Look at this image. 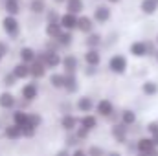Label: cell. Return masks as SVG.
Returning a JSON list of instances; mask_svg holds the SVG:
<instances>
[{"label": "cell", "mask_w": 158, "mask_h": 156, "mask_svg": "<svg viewBox=\"0 0 158 156\" xmlns=\"http://www.w3.org/2000/svg\"><path fill=\"white\" fill-rule=\"evenodd\" d=\"M37 61L44 63V64H46V68H57V66H61L63 57H61L57 51L44 50V51H39V53H37Z\"/></svg>", "instance_id": "1"}, {"label": "cell", "mask_w": 158, "mask_h": 156, "mask_svg": "<svg viewBox=\"0 0 158 156\" xmlns=\"http://www.w3.org/2000/svg\"><path fill=\"white\" fill-rule=\"evenodd\" d=\"M127 66H129V63L123 55H112L110 61H109V70L112 74H118V76L127 72Z\"/></svg>", "instance_id": "2"}, {"label": "cell", "mask_w": 158, "mask_h": 156, "mask_svg": "<svg viewBox=\"0 0 158 156\" xmlns=\"http://www.w3.org/2000/svg\"><path fill=\"white\" fill-rule=\"evenodd\" d=\"M19 28H20V24H19L17 17H13V15H6V17H4V20H2V30H4L7 35L15 37V35L19 33Z\"/></svg>", "instance_id": "3"}, {"label": "cell", "mask_w": 158, "mask_h": 156, "mask_svg": "<svg viewBox=\"0 0 158 156\" xmlns=\"http://www.w3.org/2000/svg\"><path fill=\"white\" fill-rule=\"evenodd\" d=\"M77 20L79 17L77 15H74V13H63L61 15V26H63V30H66V31H72V30H77Z\"/></svg>", "instance_id": "4"}, {"label": "cell", "mask_w": 158, "mask_h": 156, "mask_svg": "<svg viewBox=\"0 0 158 156\" xmlns=\"http://www.w3.org/2000/svg\"><path fill=\"white\" fill-rule=\"evenodd\" d=\"M96 112L101 117H112L114 116V105H112V101L101 99V101L96 105Z\"/></svg>", "instance_id": "5"}, {"label": "cell", "mask_w": 158, "mask_h": 156, "mask_svg": "<svg viewBox=\"0 0 158 156\" xmlns=\"http://www.w3.org/2000/svg\"><path fill=\"white\" fill-rule=\"evenodd\" d=\"M61 66L64 68V74H76L79 70V61L76 55H64Z\"/></svg>", "instance_id": "6"}, {"label": "cell", "mask_w": 158, "mask_h": 156, "mask_svg": "<svg viewBox=\"0 0 158 156\" xmlns=\"http://www.w3.org/2000/svg\"><path fill=\"white\" fill-rule=\"evenodd\" d=\"M110 17H112V11L109 9V6H98V7L94 9V20L99 22V24L109 22Z\"/></svg>", "instance_id": "7"}, {"label": "cell", "mask_w": 158, "mask_h": 156, "mask_svg": "<svg viewBox=\"0 0 158 156\" xmlns=\"http://www.w3.org/2000/svg\"><path fill=\"white\" fill-rule=\"evenodd\" d=\"M110 132H112V136H114V140L118 142V143H127V125H123L121 121L116 123V125H112V129H110Z\"/></svg>", "instance_id": "8"}, {"label": "cell", "mask_w": 158, "mask_h": 156, "mask_svg": "<svg viewBox=\"0 0 158 156\" xmlns=\"http://www.w3.org/2000/svg\"><path fill=\"white\" fill-rule=\"evenodd\" d=\"M39 97V84L37 83H28L22 86V99L26 101H33Z\"/></svg>", "instance_id": "9"}, {"label": "cell", "mask_w": 158, "mask_h": 156, "mask_svg": "<svg viewBox=\"0 0 158 156\" xmlns=\"http://www.w3.org/2000/svg\"><path fill=\"white\" fill-rule=\"evenodd\" d=\"M77 125H79V119L76 116H72V114H63V117H61V127H63V130H66V132L77 130Z\"/></svg>", "instance_id": "10"}, {"label": "cell", "mask_w": 158, "mask_h": 156, "mask_svg": "<svg viewBox=\"0 0 158 156\" xmlns=\"http://www.w3.org/2000/svg\"><path fill=\"white\" fill-rule=\"evenodd\" d=\"M13 76L17 79H26L31 76V66L28 64V63H17L15 66H13Z\"/></svg>", "instance_id": "11"}, {"label": "cell", "mask_w": 158, "mask_h": 156, "mask_svg": "<svg viewBox=\"0 0 158 156\" xmlns=\"http://www.w3.org/2000/svg\"><path fill=\"white\" fill-rule=\"evenodd\" d=\"M129 51H131V55H134V57H145V55H149V51H147V42H145V40H136V42H132L131 48H129Z\"/></svg>", "instance_id": "12"}, {"label": "cell", "mask_w": 158, "mask_h": 156, "mask_svg": "<svg viewBox=\"0 0 158 156\" xmlns=\"http://www.w3.org/2000/svg\"><path fill=\"white\" fill-rule=\"evenodd\" d=\"M153 149H156L153 138H140V140L136 142V151H138L140 154H149Z\"/></svg>", "instance_id": "13"}, {"label": "cell", "mask_w": 158, "mask_h": 156, "mask_svg": "<svg viewBox=\"0 0 158 156\" xmlns=\"http://www.w3.org/2000/svg\"><path fill=\"white\" fill-rule=\"evenodd\" d=\"M77 30L81 33H92L94 31V20L90 18V17H86V15H81L77 20Z\"/></svg>", "instance_id": "14"}, {"label": "cell", "mask_w": 158, "mask_h": 156, "mask_svg": "<svg viewBox=\"0 0 158 156\" xmlns=\"http://www.w3.org/2000/svg\"><path fill=\"white\" fill-rule=\"evenodd\" d=\"M4 136H6L7 140H11V142H17V140H20L24 134H22V129H20L19 125L11 123V125H7V127H6V130H4Z\"/></svg>", "instance_id": "15"}, {"label": "cell", "mask_w": 158, "mask_h": 156, "mask_svg": "<svg viewBox=\"0 0 158 156\" xmlns=\"http://www.w3.org/2000/svg\"><path fill=\"white\" fill-rule=\"evenodd\" d=\"M76 109H77L79 112H85V114L92 112V110H94V101H92V97H88V96L79 97L77 101H76Z\"/></svg>", "instance_id": "16"}, {"label": "cell", "mask_w": 158, "mask_h": 156, "mask_svg": "<svg viewBox=\"0 0 158 156\" xmlns=\"http://www.w3.org/2000/svg\"><path fill=\"white\" fill-rule=\"evenodd\" d=\"M85 61H86L88 66H98V64L101 63V53H99V50H98V48H90V50L85 53Z\"/></svg>", "instance_id": "17"}, {"label": "cell", "mask_w": 158, "mask_h": 156, "mask_svg": "<svg viewBox=\"0 0 158 156\" xmlns=\"http://www.w3.org/2000/svg\"><path fill=\"white\" fill-rule=\"evenodd\" d=\"M20 61H22V63H28V64L35 63V61H37V51H35L33 48H30V46L20 48Z\"/></svg>", "instance_id": "18"}, {"label": "cell", "mask_w": 158, "mask_h": 156, "mask_svg": "<svg viewBox=\"0 0 158 156\" xmlns=\"http://www.w3.org/2000/svg\"><path fill=\"white\" fill-rule=\"evenodd\" d=\"M15 103H17V99H15V96L11 92H2L0 94V109H4V110L13 109Z\"/></svg>", "instance_id": "19"}, {"label": "cell", "mask_w": 158, "mask_h": 156, "mask_svg": "<svg viewBox=\"0 0 158 156\" xmlns=\"http://www.w3.org/2000/svg\"><path fill=\"white\" fill-rule=\"evenodd\" d=\"M77 88H79V83L76 74H64V90L74 94V92H77Z\"/></svg>", "instance_id": "20"}, {"label": "cell", "mask_w": 158, "mask_h": 156, "mask_svg": "<svg viewBox=\"0 0 158 156\" xmlns=\"http://www.w3.org/2000/svg\"><path fill=\"white\" fill-rule=\"evenodd\" d=\"M63 31H64V30H63L61 22H48V24H46V35H48L50 39H57Z\"/></svg>", "instance_id": "21"}, {"label": "cell", "mask_w": 158, "mask_h": 156, "mask_svg": "<svg viewBox=\"0 0 158 156\" xmlns=\"http://www.w3.org/2000/svg\"><path fill=\"white\" fill-rule=\"evenodd\" d=\"M79 125L83 129H86V130H94L98 127V117L92 116V114H85V116L79 119Z\"/></svg>", "instance_id": "22"}, {"label": "cell", "mask_w": 158, "mask_h": 156, "mask_svg": "<svg viewBox=\"0 0 158 156\" xmlns=\"http://www.w3.org/2000/svg\"><path fill=\"white\" fill-rule=\"evenodd\" d=\"M13 123L19 125L20 129H24V127L30 123V114L24 112V110H17V112H13Z\"/></svg>", "instance_id": "23"}, {"label": "cell", "mask_w": 158, "mask_h": 156, "mask_svg": "<svg viewBox=\"0 0 158 156\" xmlns=\"http://www.w3.org/2000/svg\"><path fill=\"white\" fill-rule=\"evenodd\" d=\"M140 9H142L143 15H155L158 9V2L156 0H142Z\"/></svg>", "instance_id": "24"}, {"label": "cell", "mask_w": 158, "mask_h": 156, "mask_svg": "<svg viewBox=\"0 0 158 156\" xmlns=\"http://www.w3.org/2000/svg\"><path fill=\"white\" fill-rule=\"evenodd\" d=\"M4 7H6L7 15L17 17L20 13V0H4Z\"/></svg>", "instance_id": "25"}, {"label": "cell", "mask_w": 158, "mask_h": 156, "mask_svg": "<svg viewBox=\"0 0 158 156\" xmlns=\"http://www.w3.org/2000/svg\"><path fill=\"white\" fill-rule=\"evenodd\" d=\"M119 121H121L123 125H127V127H132V125L136 123V112L131 110V109L123 110V112L119 114Z\"/></svg>", "instance_id": "26"}, {"label": "cell", "mask_w": 158, "mask_h": 156, "mask_svg": "<svg viewBox=\"0 0 158 156\" xmlns=\"http://www.w3.org/2000/svg\"><path fill=\"white\" fill-rule=\"evenodd\" d=\"M30 66H31V77H33V79L44 77V74H46V64H44V63L35 61V63H31Z\"/></svg>", "instance_id": "27"}, {"label": "cell", "mask_w": 158, "mask_h": 156, "mask_svg": "<svg viewBox=\"0 0 158 156\" xmlns=\"http://www.w3.org/2000/svg\"><path fill=\"white\" fill-rule=\"evenodd\" d=\"M142 92H143L147 97L156 96V94H158V83H156V81H145V83L142 84Z\"/></svg>", "instance_id": "28"}, {"label": "cell", "mask_w": 158, "mask_h": 156, "mask_svg": "<svg viewBox=\"0 0 158 156\" xmlns=\"http://www.w3.org/2000/svg\"><path fill=\"white\" fill-rule=\"evenodd\" d=\"M83 7H85L83 0H68V2H66V11H68V13L79 15V13L83 11Z\"/></svg>", "instance_id": "29"}, {"label": "cell", "mask_w": 158, "mask_h": 156, "mask_svg": "<svg viewBox=\"0 0 158 156\" xmlns=\"http://www.w3.org/2000/svg\"><path fill=\"white\" fill-rule=\"evenodd\" d=\"M101 40H103V37H101L99 33H96V31L88 33V37H86V46H88V50H90V48H98V46L101 44Z\"/></svg>", "instance_id": "30"}, {"label": "cell", "mask_w": 158, "mask_h": 156, "mask_svg": "<svg viewBox=\"0 0 158 156\" xmlns=\"http://www.w3.org/2000/svg\"><path fill=\"white\" fill-rule=\"evenodd\" d=\"M50 84L53 88H64V74H52L50 76Z\"/></svg>", "instance_id": "31"}, {"label": "cell", "mask_w": 158, "mask_h": 156, "mask_svg": "<svg viewBox=\"0 0 158 156\" xmlns=\"http://www.w3.org/2000/svg\"><path fill=\"white\" fill-rule=\"evenodd\" d=\"M44 9H46V2H44V0H31V2H30V11H31V13H37V15H39Z\"/></svg>", "instance_id": "32"}, {"label": "cell", "mask_w": 158, "mask_h": 156, "mask_svg": "<svg viewBox=\"0 0 158 156\" xmlns=\"http://www.w3.org/2000/svg\"><path fill=\"white\" fill-rule=\"evenodd\" d=\"M72 39H74L72 31H66V30H64V31H63V33H61V35H59L55 40H57L61 46H70V44H72Z\"/></svg>", "instance_id": "33"}, {"label": "cell", "mask_w": 158, "mask_h": 156, "mask_svg": "<svg viewBox=\"0 0 158 156\" xmlns=\"http://www.w3.org/2000/svg\"><path fill=\"white\" fill-rule=\"evenodd\" d=\"M86 153H88V156H107V153H105L99 145H92Z\"/></svg>", "instance_id": "34"}, {"label": "cell", "mask_w": 158, "mask_h": 156, "mask_svg": "<svg viewBox=\"0 0 158 156\" xmlns=\"http://www.w3.org/2000/svg\"><path fill=\"white\" fill-rule=\"evenodd\" d=\"M35 132H37V127H33L31 123H28V125L22 129V134H24L26 138H33V136H35Z\"/></svg>", "instance_id": "35"}, {"label": "cell", "mask_w": 158, "mask_h": 156, "mask_svg": "<svg viewBox=\"0 0 158 156\" xmlns=\"http://www.w3.org/2000/svg\"><path fill=\"white\" fill-rule=\"evenodd\" d=\"M15 81H17V77L13 76V72H11V74H7V76H4V79H2L4 86H13V84H15Z\"/></svg>", "instance_id": "36"}, {"label": "cell", "mask_w": 158, "mask_h": 156, "mask_svg": "<svg viewBox=\"0 0 158 156\" xmlns=\"http://www.w3.org/2000/svg\"><path fill=\"white\" fill-rule=\"evenodd\" d=\"M30 123H31L33 127H37V129H39L40 123H42V117H40V114H30Z\"/></svg>", "instance_id": "37"}, {"label": "cell", "mask_w": 158, "mask_h": 156, "mask_svg": "<svg viewBox=\"0 0 158 156\" xmlns=\"http://www.w3.org/2000/svg\"><path fill=\"white\" fill-rule=\"evenodd\" d=\"M147 132H149L151 136L158 134V123H156V121H151V123L147 125Z\"/></svg>", "instance_id": "38"}, {"label": "cell", "mask_w": 158, "mask_h": 156, "mask_svg": "<svg viewBox=\"0 0 158 156\" xmlns=\"http://www.w3.org/2000/svg\"><path fill=\"white\" fill-rule=\"evenodd\" d=\"M88 132H90V130H86V129L79 127L77 130H76V136H77L79 140H85V138H88Z\"/></svg>", "instance_id": "39"}, {"label": "cell", "mask_w": 158, "mask_h": 156, "mask_svg": "<svg viewBox=\"0 0 158 156\" xmlns=\"http://www.w3.org/2000/svg\"><path fill=\"white\" fill-rule=\"evenodd\" d=\"M147 51H149V55H155V57H156V53H158L156 46H155V44H153V42H151V40H149V42H147Z\"/></svg>", "instance_id": "40"}, {"label": "cell", "mask_w": 158, "mask_h": 156, "mask_svg": "<svg viewBox=\"0 0 158 156\" xmlns=\"http://www.w3.org/2000/svg\"><path fill=\"white\" fill-rule=\"evenodd\" d=\"M77 142H79V138L76 136V134H74V136H68V138H66V143H68V145H76Z\"/></svg>", "instance_id": "41"}, {"label": "cell", "mask_w": 158, "mask_h": 156, "mask_svg": "<svg viewBox=\"0 0 158 156\" xmlns=\"http://www.w3.org/2000/svg\"><path fill=\"white\" fill-rule=\"evenodd\" d=\"M96 74H98V68H96V66H88V68H86V76H88V77H92V76H96Z\"/></svg>", "instance_id": "42"}, {"label": "cell", "mask_w": 158, "mask_h": 156, "mask_svg": "<svg viewBox=\"0 0 158 156\" xmlns=\"http://www.w3.org/2000/svg\"><path fill=\"white\" fill-rule=\"evenodd\" d=\"M72 156H88V153L83 151V149H76V151L72 153Z\"/></svg>", "instance_id": "43"}, {"label": "cell", "mask_w": 158, "mask_h": 156, "mask_svg": "<svg viewBox=\"0 0 158 156\" xmlns=\"http://www.w3.org/2000/svg\"><path fill=\"white\" fill-rule=\"evenodd\" d=\"M0 51H2V53H4V55H6V53H7V51H9V46H7V44H6V42H0Z\"/></svg>", "instance_id": "44"}, {"label": "cell", "mask_w": 158, "mask_h": 156, "mask_svg": "<svg viewBox=\"0 0 158 156\" xmlns=\"http://www.w3.org/2000/svg\"><path fill=\"white\" fill-rule=\"evenodd\" d=\"M55 156H72V154H70V153H68L66 149H61V151H59V153H57Z\"/></svg>", "instance_id": "45"}, {"label": "cell", "mask_w": 158, "mask_h": 156, "mask_svg": "<svg viewBox=\"0 0 158 156\" xmlns=\"http://www.w3.org/2000/svg\"><path fill=\"white\" fill-rule=\"evenodd\" d=\"M107 156H123V154L118 153V151H110V153H107Z\"/></svg>", "instance_id": "46"}, {"label": "cell", "mask_w": 158, "mask_h": 156, "mask_svg": "<svg viewBox=\"0 0 158 156\" xmlns=\"http://www.w3.org/2000/svg\"><path fill=\"white\" fill-rule=\"evenodd\" d=\"M147 156H158V147H156V149H153V151H151Z\"/></svg>", "instance_id": "47"}, {"label": "cell", "mask_w": 158, "mask_h": 156, "mask_svg": "<svg viewBox=\"0 0 158 156\" xmlns=\"http://www.w3.org/2000/svg\"><path fill=\"white\" fill-rule=\"evenodd\" d=\"M153 138V142H155V147H158V134H155V136H151Z\"/></svg>", "instance_id": "48"}, {"label": "cell", "mask_w": 158, "mask_h": 156, "mask_svg": "<svg viewBox=\"0 0 158 156\" xmlns=\"http://www.w3.org/2000/svg\"><path fill=\"white\" fill-rule=\"evenodd\" d=\"M57 4H64V2H68V0H55Z\"/></svg>", "instance_id": "49"}, {"label": "cell", "mask_w": 158, "mask_h": 156, "mask_svg": "<svg viewBox=\"0 0 158 156\" xmlns=\"http://www.w3.org/2000/svg\"><path fill=\"white\" fill-rule=\"evenodd\" d=\"M109 2H112V4H116V2H119V0H109Z\"/></svg>", "instance_id": "50"}, {"label": "cell", "mask_w": 158, "mask_h": 156, "mask_svg": "<svg viewBox=\"0 0 158 156\" xmlns=\"http://www.w3.org/2000/svg\"><path fill=\"white\" fill-rule=\"evenodd\" d=\"M136 156H147V154H140V153H136Z\"/></svg>", "instance_id": "51"}, {"label": "cell", "mask_w": 158, "mask_h": 156, "mask_svg": "<svg viewBox=\"0 0 158 156\" xmlns=\"http://www.w3.org/2000/svg\"><path fill=\"white\" fill-rule=\"evenodd\" d=\"M2 57H4V53H2V51H0V61H2Z\"/></svg>", "instance_id": "52"}, {"label": "cell", "mask_w": 158, "mask_h": 156, "mask_svg": "<svg viewBox=\"0 0 158 156\" xmlns=\"http://www.w3.org/2000/svg\"><path fill=\"white\" fill-rule=\"evenodd\" d=\"M156 44H158V35H156Z\"/></svg>", "instance_id": "53"}, {"label": "cell", "mask_w": 158, "mask_h": 156, "mask_svg": "<svg viewBox=\"0 0 158 156\" xmlns=\"http://www.w3.org/2000/svg\"><path fill=\"white\" fill-rule=\"evenodd\" d=\"M156 61H158V53H156Z\"/></svg>", "instance_id": "54"}, {"label": "cell", "mask_w": 158, "mask_h": 156, "mask_svg": "<svg viewBox=\"0 0 158 156\" xmlns=\"http://www.w3.org/2000/svg\"><path fill=\"white\" fill-rule=\"evenodd\" d=\"M156 2H158V0H156Z\"/></svg>", "instance_id": "55"}]
</instances>
